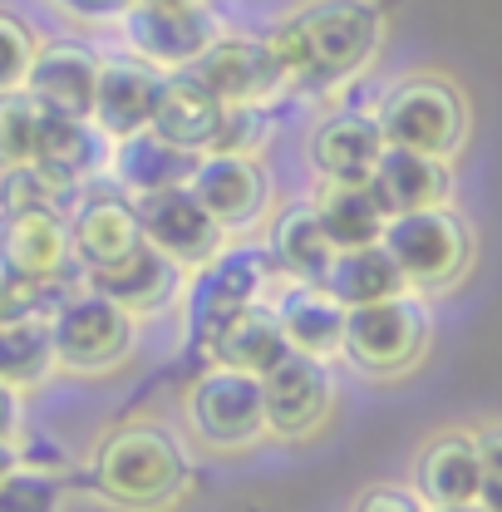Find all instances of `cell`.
<instances>
[{
	"label": "cell",
	"mask_w": 502,
	"mask_h": 512,
	"mask_svg": "<svg viewBox=\"0 0 502 512\" xmlns=\"http://www.w3.org/2000/svg\"><path fill=\"white\" fill-rule=\"evenodd\" d=\"M384 5L379 0H306L286 20H276L261 40L271 60L291 79H355L384 50Z\"/></svg>",
	"instance_id": "cell-1"
},
{
	"label": "cell",
	"mask_w": 502,
	"mask_h": 512,
	"mask_svg": "<svg viewBox=\"0 0 502 512\" xmlns=\"http://www.w3.org/2000/svg\"><path fill=\"white\" fill-rule=\"evenodd\" d=\"M89 483L109 508L168 512L183 503L192 483L188 448L163 424L133 419V424H119L99 439L94 458H89Z\"/></svg>",
	"instance_id": "cell-2"
},
{
	"label": "cell",
	"mask_w": 502,
	"mask_h": 512,
	"mask_svg": "<svg viewBox=\"0 0 502 512\" xmlns=\"http://www.w3.org/2000/svg\"><path fill=\"white\" fill-rule=\"evenodd\" d=\"M429 340H434L429 301L419 291H399V296H384V301H370V306H350L340 355L360 375L399 380L429 355Z\"/></svg>",
	"instance_id": "cell-3"
},
{
	"label": "cell",
	"mask_w": 502,
	"mask_h": 512,
	"mask_svg": "<svg viewBox=\"0 0 502 512\" xmlns=\"http://www.w3.org/2000/svg\"><path fill=\"white\" fill-rule=\"evenodd\" d=\"M379 242L404 271V286L419 296H439L448 286H458L463 271L473 266V232L448 202L389 217Z\"/></svg>",
	"instance_id": "cell-4"
},
{
	"label": "cell",
	"mask_w": 502,
	"mask_h": 512,
	"mask_svg": "<svg viewBox=\"0 0 502 512\" xmlns=\"http://www.w3.org/2000/svg\"><path fill=\"white\" fill-rule=\"evenodd\" d=\"M276 276V261L266 247H251V242H227L222 252H212L202 266H192L188 281H183V330H188L192 345L207 350V340L237 316L247 311L251 301L266 296Z\"/></svg>",
	"instance_id": "cell-5"
},
{
	"label": "cell",
	"mask_w": 502,
	"mask_h": 512,
	"mask_svg": "<svg viewBox=\"0 0 502 512\" xmlns=\"http://www.w3.org/2000/svg\"><path fill=\"white\" fill-rule=\"evenodd\" d=\"M384 143L399 148H419L434 158H458L468 143V99L453 79L443 74H409L399 79L375 109Z\"/></svg>",
	"instance_id": "cell-6"
},
{
	"label": "cell",
	"mask_w": 502,
	"mask_h": 512,
	"mask_svg": "<svg viewBox=\"0 0 502 512\" xmlns=\"http://www.w3.org/2000/svg\"><path fill=\"white\" fill-rule=\"evenodd\" d=\"M50 330H55V360L69 375H114L124 370L138 350V316H128L119 301H109L104 291H89L79 281V291H69L55 316H50Z\"/></svg>",
	"instance_id": "cell-7"
},
{
	"label": "cell",
	"mask_w": 502,
	"mask_h": 512,
	"mask_svg": "<svg viewBox=\"0 0 502 512\" xmlns=\"http://www.w3.org/2000/svg\"><path fill=\"white\" fill-rule=\"evenodd\" d=\"M183 419L192 439L212 453H247L266 434V404H261V375H242L227 365H207L183 389Z\"/></svg>",
	"instance_id": "cell-8"
},
{
	"label": "cell",
	"mask_w": 502,
	"mask_h": 512,
	"mask_svg": "<svg viewBox=\"0 0 502 512\" xmlns=\"http://www.w3.org/2000/svg\"><path fill=\"white\" fill-rule=\"evenodd\" d=\"M335 375H330V360L320 355H301V350H286L266 375H261V404H266V434L271 439H286V444H306L315 439L330 414H335Z\"/></svg>",
	"instance_id": "cell-9"
},
{
	"label": "cell",
	"mask_w": 502,
	"mask_h": 512,
	"mask_svg": "<svg viewBox=\"0 0 502 512\" xmlns=\"http://www.w3.org/2000/svg\"><path fill=\"white\" fill-rule=\"evenodd\" d=\"M192 197L222 222L227 237H247L251 227L271 207V183L256 153H232V148H207L188 178Z\"/></svg>",
	"instance_id": "cell-10"
},
{
	"label": "cell",
	"mask_w": 502,
	"mask_h": 512,
	"mask_svg": "<svg viewBox=\"0 0 502 512\" xmlns=\"http://www.w3.org/2000/svg\"><path fill=\"white\" fill-rule=\"evenodd\" d=\"M119 30H124L128 55L148 60L163 74L197 64V55L222 35V25L207 5H138V0L124 10Z\"/></svg>",
	"instance_id": "cell-11"
},
{
	"label": "cell",
	"mask_w": 502,
	"mask_h": 512,
	"mask_svg": "<svg viewBox=\"0 0 502 512\" xmlns=\"http://www.w3.org/2000/svg\"><path fill=\"white\" fill-rule=\"evenodd\" d=\"M138 207V227H143V242L158 247L163 256H173L183 271L202 266L212 252H222L232 237L222 232V222L192 197V188H158V192H138L133 197Z\"/></svg>",
	"instance_id": "cell-12"
},
{
	"label": "cell",
	"mask_w": 502,
	"mask_h": 512,
	"mask_svg": "<svg viewBox=\"0 0 502 512\" xmlns=\"http://www.w3.org/2000/svg\"><path fill=\"white\" fill-rule=\"evenodd\" d=\"M183 281H188V271H183L173 256L148 247V242H138L133 252L119 256V261H109V266H89V271H84V286H89V291H104L109 301H119L128 316H138V320L178 306Z\"/></svg>",
	"instance_id": "cell-13"
},
{
	"label": "cell",
	"mask_w": 502,
	"mask_h": 512,
	"mask_svg": "<svg viewBox=\"0 0 502 512\" xmlns=\"http://www.w3.org/2000/svg\"><path fill=\"white\" fill-rule=\"evenodd\" d=\"M188 69L222 104H271L286 84L266 40H251V35H217Z\"/></svg>",
	"instance_id": "cell-14"
},
{
	"label": "cell",
	"mask_w": 502,
	"mask_h": 512,
	"mask_svg": "<svg viewBox=\"0 0 502 512\" xmlns=\"http://www.w3.org/2000/svg\"><path fill=\"white\" fill-rule=\"evenodd\" d=\"M74 261L69 217L60 207H25L0 217V266L25 281H60Z\"/></svg>",
	"instance_id": "cell-15"
},
{
	"label": "cell",
	"mask_w": 502,
	"mask_h": 512,
	"mask_svg": "<svg viewBox=\"0 0 502 512\" xmlns=\"http://www.w3.org/2000/svg\"><path fill=\"white\" fill-rule=\"evenodd\" d=\"M99 69H104V60H99L89 45H79V40H50V45H40L35 60H30L25 94H30L45 114L89 119V114H94Z\"/></svg>",
	"instance_id": "cell-16"
},
{
	"label": "cell",
	"mask_w": 502,
	"mask_h": 512,
	"mask_svg": "<svg viewBox=\"0 0 502 512\" xmlns=\"http://www.w3.org/2000/svg\"><path fill=\"white\" fill-rule=\"evenodd\" d=\"M30 168L50 183L55 192H74L109 173V138L94 128V119H64L45 114L35 133V158Z\"/></svg>",
	"instance_id": "cell-17"
},
{
	"label": "cell",
	"mask_w": 502,
	"mask_h": 512,
	"mask_svg": "<svg viewBox=\"0 0 502 512\" xmlns=\"http://www.w3.org/2000/svg\"><path fill=\"white\" fill-rule=\"evenodd\" d=\"M69 237H74V261L89 271V266H109L128 256L143 242V227H138V207L124 188L109 192H84L79 207L69 212Z\"/></svg>",
	"instance_id": "cell-18"
},
{
	"label": "cell",
	"mask_w": 502,
	"mask_h": 512,
	"mask_svg": "<svg viewBox=\"0 0 502 512\" xmlns=\"http://www.w3.org/2000/svg\"><path fill=\"white\" fill-rule=\"evenodd\" d=\"M311 168L325 183H370L379 153H384V128L365 109H340L311 133Z\"/></svg>",
	"instance_id": "cell-19"
},
{
	"label": "cell",
	"mask_w": 502,
	"mask_h": 512,
	"mask_svg": "<svg viewBox=\"0 0 502 512\" xmlns=\"http://www.w3.org/2000/svg\"><path fill=\"white\" fill-rule=\"evenodd\" d=\"M163 89V69H153L148 60L128 55V60H104L99 69V89H94V128L114 143L128 138L138 128L153 124V104Z\"/></svg>",
	"instance_id": "cell-20"
},
{
	"label": "cell",
	"mask_w": 502,
	"mask_h": 512,
	"mask_svg": "<svg viewBox=\"0 0 502 512\" xmlns=\"http://www.w3.org/2000/svg\"><path fill=\"white\" fill-rule=\"evenodd\" d=\"M370 192H375V202L389 217L414 212V207H439L453 192V168H448V158L384 143L375 173H370Z\"/></svg>",
	"instance_id": "cell-21"
},
{
	"label": "cell",
	"mask_w": 502,
	"mask_h": 512,
	"mask_svg": "<svg viewBox=\"0 0 502 512\" xmlns=\"http://www.w3.org/2000/svg\"><path fill=\"white\" fill-rule=\"evenodd\" d=\"M227 119V104L192 74V69H168L163 74V89H158V104H153V124L163 138H173L178 148L192 153H207L217 148V133Z\"/></svg>",
	"instance_id": "cell-22"
},
{
	"label": "cell",
	"mask_w": 502,
	"mask_h": 512,
	"mask_svg": "<svg viewBox=\"0 0 502 512\" xmlns=\"http://www.w3.org/2000/svg\"><path fill=\"white\" fill-rule=\"evenodd\" d=\"M202 153L178 148L173 138H163L158 128H138L128 138L109 143V178L114 188H124L128 197L138 192H158V188H183L192 178Z\"/></svg>",
	"instance_id": "cell-23"
},
{
	"label": "cell",
	"mask_w": 502,
	"mask_h": 512,
	"mask_svg": "<svg viewBox=\"0 0 502 512\" xmlns=\"http://www.w3.org/2000/svg\"><path fill=\"white\" fill-rule=\"evenodd\" d=\"M271 311L281 320V335L291 350L301 355H320V360H335L340 355V340H345V306L320 286V281H291Z\"/></svg>",
	"instance_id": "cell-24"
},
{
	"label": "cell",
	"mask_w": 502,
	"mask_h": 512,
	"mask_svg": "<svg viewBox=\"0 0 502 512\" xmlns=\"http://www.w3.org/2000/svg\"><path fill=\"white\" fill-rule=\"evenodd\" d=\"M414 493L424 508L478 503V439L463 429L434 434L414 458Z\"/></svg>",
	"instance_id": "cell-25"
},
{
	"label": "cell",
	"mask_w": 502,
	"mask_h": 512,
	"mask_svg": "<svg viewBox=\"0 0 502 512\" xmlns=\"http://www.w3.org/2000/svg\"><path fill=\"white\" fill-rule=\"evenodd\" d=\"M286 350L291 345L281 335V320L271 311V301H251L247 311H237L207 340V360L227 365V370H242V375H266Z\"/></svg>",
	"instance_id": "cell-26"
},
{
	"label": "cell",
	"mask_w": 502,
	"mask_h": 512,
	"mask_svg": "<svg viewBox=\"0 0 502 512\" xmlns=\"http://www.w3.org/2000/svg\"><path fill=\"white\" fill-rule=\"evenodd\" d=\"M266 252L276 261V271L291 276V281H325V271H330V261H335L340 247L320 227L315 202H291V207L276 212L271 237H266Z\"/></svg>",
	"instance_id": "cell-27"
},
{
	"label": "cell",
	"mask_w": 502,
	"mask_h": 512,
	"mask_svg": "<svg viewBox=\"0 0 502 512\" xmlns=\"http://www.w3.org/2000/svg\"><path fill=\"white\" fill-rule=\"evenodd\" d=\"M55 330L50 316H0V380L10 389H40L55 380Z\"/></svg>",
	"instance_id": "cell-28"
},
{
	"label": "cell",
	"mask_w": 502,
	"mask_h": 512,
	"mask_svg": "<svg viewBox=\"0 0 502 512\" xmlns=\"http://www.w3.org/2000/svg\"><path fill=\"white\" fill-rule=\"evenodd\" d=\"M311 202H315L320 227L330 232V242H335L340 252H350V247H370V242L384 237L389 212L375 202L370 183H325V178H320V192H315Z\"/></svg>",
	"instance_id": "cell-29"
},
{
	"label": "cell",
	"mask_w": 502,
	"mask_h": 512,
	"mask_svg": "<svg viewBox=\"0 0 502 512\" xmlns=\"http://www.w3.org/2000/svg\"><path fill=\"white\" fill-rule=\"evenodd\" d=\"M320 286H325L345 311H350V306H370V301H384V296L409 291V286H404V271L394 266V256L384 252V242L335 252V261H330V271H325Z\"/></svg>",
	"instance_id": "cell-30"
},
{
	"label": "cell",
	"mask_w": 502,
	"mask_h": 512,
	"mask_svg": "<svg viewBox=\"0 0 502 512\" xmlns=\"http://www.w3.org/2000/svg\"><path fill=\"white\" fill-rule=\"evenodd\" d=\"M40 119H45V109H40L25 89L0 94V163H5V168H25V163L35 158Z\"/></svg>",
	"instance_id": "cell-31"
},
{
	"label": "cell",
	"mask_w": 502,
	"mask_h": 512,
	"mask_svg": "<svg viewBox=\"0 0 502 512\" xmlns=\"http://www.w3.org/2000/svg\"><path fill=\"white\" fill-rule=\"evenodd\" d=\"M0 512H64V483L50 468L15 463L0 478Z\"/></svg>",
	"instance_id": "cell-32"
},
{
	"label": "cell",
	"mask_w": 502,
	"mask_h": 512,
	"mask_svg": "<svg viewBox=\"0 0 502 512\" xmlns=\"http://www.w3.org/2000/svg\"><path fill=\"white\" fill-rule=\"evenodd\" d=\"M35 50H40V40L30 35V25L20 15L0 10V94L25 89V74H30Z\"/></svg>",
	"instance_id": "cell-33"
},
{
	"label": "cell",
	"mask_w": 502,
	"mask_h": 512,
	"mask_svg": "<svg viewBox=\"0 0 502 512\" xmlns=\"http://www.w3.org/2000/svg\"><path fill=\"white\" fill-rule=\"evenodd\" d=\"M271 133V114L266 104H227V119L217 133V148H232V153H261Z\"/></svg>",
	"instance_id": "cell-34"
},
{
	"label": "cell",
	"mask_w": 502,
	"mask_h": 512,
	"mask_svg": "<svg viewBox=\"0 0 502 512\" xmlns=\"http://www.w3.org/2000/svg\"><path fill=\"white\" fill-rule=\"evenodd\" d=\"M478 439V503L488 512H502V424L473 429Z\"/></svg>",
	"instance_id": "cell-35"
},
{
	"label": "cell",
	"mask_w": 502,
	"mask_h": 512,
	"mask_svg": "<svg viewBox=\"0 0 502 512\" xmlns=\"http://www.w3.org/2000/svg\"><path fill=\"white\" fill-rule=\"evenodd\" d=\"M355 512H429V508H424V498H419L414 488L375 483V488H365V493H360Z\"/></svg>",
	"instance_id": "cell-36"
},
{
	"label": "cell",
	"mask_w": 502,
	"mask_h": 512,
	"mask_svg": "<svg viewBox=\"0 0 502 512\" xmlns=\"http://www.w3.org/2000/svg\"><path fill=\"white\" fill-rule=\"evenodd\" d=\"M50 5H60L69 20H89V25H119L124 20V10L133 0H50Z\"/></svg>",
	"instance_id": "cell-37"
},
{
	"label": "cell",
	"mask_w": 502,
	"mask_h": 512,
	"mask_svg": "<svg viewBox=\"0 0 502 512\" xmlns=\"http://www.w3.org/2000/svg\"><path fill=\"white\" fill-rule=\"evenodd\" d=\"M20 434V389L0 380V439H15Z\"/></svg>",
	"instance_id": "cell-38"
},
{
	"label": "cell",
	"mask_w": 502,
	"mask_h": 512,
	"mask_svg": "<svg viewBox=\"0 0 502 512\" xmlns=\"http://www.w3.org/2000/svg\"><path fill=\"white\" fill-rule=\"evenodd\" d=\"M15 463H20V444H15V439H0V478H5Z\"/></svg>",
	"instance_id": "cell-39"
},
{
	"label": "cell",
	"mask_w": 502,
	"mask_h": 512,
	"mask_svg": "<svg viewBox=\"0 0 502 512\" xmlns=\"http://www.w3.org/2000/svg\"><path fill=\"white\" fill-rule=\"evenodd\" d=\"M429 512H488L483 503H453V508H429Z\"/></svg>",
	"instance_id": "cell-40"
},
{
	"label": "cell",
	"mask_w": 502,
	"mask_h": 512,
	"mask_svg": "<svg viewBox=\"0 0 502 512\" xmlns=\"http://www.w3.org/2000/svg\"><path fill=\"white\" fill-rule=\"evenodd\" d=\"M5 183H10V168L0 163V217H5Z\"/></svg>",
	"instance_id": "cell-41"
},
{
	"label": "cell",
	"mask_w": 502,
	"mask_h": 512,
	"mask_svg": "<svg viewBox=\"0 0 502 512\" xmlns=\"http://www.w3.org/2000/svg\"><path fill=\"white\" fill-rule=\"evenodd\" d=\"M138 5H207V0H138Z\"/></svg>",
	"instance_id": "cell-42"
}]
</instances>
